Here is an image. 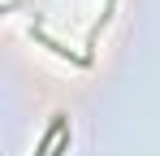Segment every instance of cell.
Wrapping results in <instances>:
<instances>
[{
  "mask_svg": "<svg viewBox=\"0 0 160 156\" xmlns=\"http://www.w3.org/2000/svg\"><path fill=\"white\" fill-rule=\"evenodd\" d=\"M30 35H35V39H39L43 48H52L56 56H69L74 65H91V52H74V48H65V44H61V39H52V35H48V30H43V26H39V22L30 26Z\"/></svg>",
  "mask_w": 160,
  "mask_h": 156,
  "instance_id": "obj_2",
  "label": "cell"
},
{
  "mask_svg": "<svg viewBox=\"0 0 160 156\" xmlns=\"http://www.w3.org/2000/svg\"><path fill=\"white\" fill-rule=\"evenodd\" d=\"M65 152H69V117H65V113H52V122L39 134L35 156H65Z\"/></svg>",
  "mask_w": 160,
  "mask_h": 156,
  "instance_id": "obj_1",
  "label": "cell"
}]
</instances>
